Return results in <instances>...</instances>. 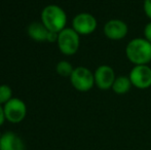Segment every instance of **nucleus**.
Listing matches in <instances>:
<instances>
[{"label": "nucleus", "mask_w": 151, "mask_h": 150, "mask_svg": "<svg viewBox=\"0 0 151 150\" xmlns=\"http://www.w3.org/2000/svg\"><path fill=\"white\" fill-rule=\"evenodd\" d=\"M125 56L134 66L148 65L151 62V43L145 38H134L127 44Z\"/></svg>", "instance_id": "obj_1"}, {"label": "nucleus", "mask_w": 151, "mask_h": 150, "mask_svg": "<svg viewBox=\"0 0 151 150\" xmlns=\"http://www.w3.org/2000/svg\"><path fill=\"white\" fill-rule=\"evenodd\" d=\"M41 23L50 32L60 33L66 28L67 14L61 6L56 4H50L42 9Z\"/></svg>", "instance_id": "obj_2"}, {"label": "nucleus", "mask_w": 151, "mask_h": 150, "mask_svg": "<svg viewBox=\"0 0 151 150\" xmlns=\"http://www.w3.org/2000/svg\"><path fill=\"white\" fill-rule=\"evenodd\" d=\"M57 44L60 52L65 56H72L76 54L80 45V35L73 28L62 30L58 35Z\"/></svg>", "instance_id": "obj_3"}, {"label": "nucleus", "mask_w": 151, "mask_h": 150, "mask_svg": "<svg viewBox=\"0 0 151 150\" xmlns=\"http://www.w3.org/2000/svg\"><path fill=\"white\" fill-rule=\"evenodd\" d=\"M70 82L76 90L81 93H86L91 90L95 85V76L88 68L79 66L74 68L70 76Z\"/></svg>", "instance_id": "obj_4"}, {"label": "nucleus", "mask_w": 151, "mask_h": 150, "mask_svg": "<svg viewBox=\"0 0 151 150\" xmlns=\"http://www.w3.org/2000/svg\"><path fill=\"white\" fill-rule=\"evenodd\" d=\"M5 119L10 123H20L27 115V106L23 100L12 98L3 105Z\"/></svg>", "instance_id": "obj_5"}, {"label": "nucleus", "mask_w": 151, "mask_h": 150, "mask_svg": "<svg viewBox=\"0 0 151 150\" xmlns=\"http://www.w3.org/2000/svg\"><path fill=\"white\" fill-rule=\"evenodd\" d=\"M98 27V22L95 16L90 12H80L77 14L72 20V27L78 34L81 35H90L96 31Z\"/></svg>", "instance_id": "obj_6"}, {"label": "nucleus", "mask_w": 151, "mask_h": 150, "mask_svg": "<svg viewBox=\"0 0 151 150\" xmlns=\"http://www.w3.org/2000/svg\"><path fill=\"white\" fill-rule=\"evenodd\" d=\"M129 77L134 88L146 90L151 86V67L149 65H135L129 71Z\"/></svg>", "instance_id": "obj_7"}, {"label": "nucleus", "mask_w": 151, "mask_h": 150, "mask_svg": "<svg viewBox=\"0 0 151 150\" xmlns=\"http://www.w3.org/2000/svg\"><path fill=\"white\" fill-rule=\"evenodd\" d=\"M95 85L101 90H110L116 78L113 68L109 65H100L93 72Z\"/></svg>", "instance_id": "obj_8"}, {"label": "nucleus", "mask_w": 151, "mask_h": 150, "mask_svg": "<svg viewBox=\"0 0 151 150\" xmlns=\"http://www.w3.org/2000/svg\"><path fill=\"white\" fill-rule=\"evenodd\" d=\"M103 31L108 39L118 41V40L123 39L127 35L129 27L124 21L119 20V19H111L105 23Z\"/></svg>", "instance_id": "obj_9"}, {"label": "nucleus", "mask_w": 151, "mask_h": 150, "mask_svg": "<svg viewBox=\"0 0 151 150\" xmlns=\"http://www.w3.org/2000/svg\"><path fill=\"white\" fill-rule=\"evenodd\" d=\"M0 150H25V144L16 133L5 132L0 139Z\"/></svg>", "instance_id": "obj_10"}, {"label": "nucleus", "mask_w": 151, "mask_h": 150, "mask_svg": "<svg viewBox=\"0 0 151 150\" xmlns=\"http://www.w3.org/2000/svg\"><path fill=\"white\" fill-rule=\"evenodd\" d=\"M27 32H28L29 37L32 38L34 41L44 42L47 41L50 31L41 22H33L28 26Z\"/></svg>", "instance_id": "obj_11"}, {"label": "nucleus", "mask_w": 151, "mask_h": 150, "mask_svg": "<svg viewBox=\"0 0 151 150\" xmlns=\"http://www.w3.org/2000/svg\"><path fill=\"white\" fill-rule=\"evenodd\" d=\"M132 86H133V84H132L131 79H129V76L120 75V76H116L111 90L116 95H124L131 90Z\"/></svg>", "instance_id": "obj_12"}, {"label": "nucleus", "mask_w": 151, "mask_h": 150, "mask_svg": "<svg viewBox=\"0 0 151 150\" xmlns=\"http://www.w3.org/2000/svg\"><path fill=\"white\" fill-rule=\"evenodd\" d=\"M74 68L72 66V64L68 61H60L58 64L56 65V72L58 73L60 76L63 77H70L73 72Z\"/></svg>", "instance_id": "obj_13"}, {"label": "nucleus", "mask_w": 151, "mask_h": 150, "mask_svg": "<svg viewBox=\"0 0 151 150\" xmlns=\"http://www.w3.org/2000/svg\"><path fill=\"white\" fill-rule=\"evenodd\" d=\"M12 98L14 97H12V88L7 84H0V104H6Z\"/></svg>", "instance_id": "obj_14"}, {"label": "nucleus", "mask_w": 151, "mask_h": 150, "mask_svg": "<svg viewBox=\"0 0 151 150\" xmlns=\"http://www.w3.org/2000/svg\"><path fill=\"white\" fill-rule=\"evenodd\" d=\"M143 10L148 19L151 21V0H144L143 2Z\"/></svg>", "instance_id": "obj_15"}, {"label": "nucleus", "mask_w": 151, "mask_h": 150, "mask_svg": "<svg viewBox=\"0 0 151 150\" xmlns=\"http://www.w3.org/2000/svg\"><path fill=\"white\" fill-rule=\"evenodd\" d=\"M144 38L151 43V21L144 27Z\"/></svg>", "instance_id": "obj_16"}, {"label": "nucleus", "mask_w": 151, "mask_h": 150, "mask_svg": "<svg viewBox=\"0 0 151 150\" xmlns=\"http://www.w3.org/2000/svg\"><path fill=\"white\" fill-rule=\"evenodd\" d=\"M5 115H4V110H3V105L0 104V126L4 123L5 121Z\"/></svg>", "instance_id": "obj_17"}, {"label": "nucleus", "mask_w": 151, "mask_h": 150, "mask_svg": "<svg viewBox=\"0 0 151 150\" xmlns=\"http://www.w3.org/2000/svg\"><path fill=\"white\" fill-rule=\"evenodd\" d=\"M1 136H2V134H1V132H0V139H1Z\"/></svg>", "instance_id": "obj_18"}]
</instances>
